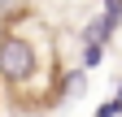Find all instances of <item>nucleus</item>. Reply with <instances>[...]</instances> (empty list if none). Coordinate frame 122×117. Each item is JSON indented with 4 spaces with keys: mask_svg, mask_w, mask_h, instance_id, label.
Instances as JSON below:
<instances>
[{
    "mask_svg": "<svg viewBox=\"0 0 122 117\" xmlns=\"http://www.w3.org/2000/svg\"><path fill=\"white\" fill-rule=\"evenodd\" d=\"M0 4H9V0H0Z\"/></svg>",
    "mask_w": 122,
    "mask_h": 117,
    "instance_id": "39448f33",
    "label": "nucleus"
},
{
    "mask_svg": "<svg viewBox=\"0 0 122 117\" xmlns=\"http://www.w3.org/2000/svg\"><path fill=\"white\" fill-rule=\"evenodd\" d=\"M105 61V43L100 39H83V69H96Z\"/></svg>",
    "mask_w": 122,
    "mask_h": 117,
    "instance_id": "f03ea898",
    "label": "nucleus"
},
{
    "mask_svg": "<svg viewBox=\"0 0 122 117\" xmlns=\"http://www.w3.org/2000/svg\"><path fill=\"white\" fill-rule=\"evenodd\" d=\"M35 65H39L35 43L18 31H5V39H0V78L9 87H26L35 78Z\"/></svg>",
    "mask_w": 122,
    "mask_h": 117,
    "instance_id": "f257e3e1",
    "label": "nucleus"
},
{
    "mask_svg": "<svg viewBox=\"0 0 122 117\" xmlns=\"http://www.w3.org/2000/svg\"><path fill=\"white\" fill-rule=\"evenodd\" d=\"M96 117H122V95H113V100H105V104L96 108Z\"/></svg>",
    "mask_w": 122,
    "mask_h": 117,
    "instance_id": "7ed1b4c3",
    "label": "nucleus"
},
{
    "mask_svg": "<svg viewBox=\"0 0 122 117\" xmlns=\"http://www.w3.org/2000/svg\"><path fill=\"white\" fill-rule=\"evenodd\" d=\"M118 95H122V82H118Z\"/></svg>",
    "mask_w": 122,
    "mask_h": 117,
    "instance_id": "20e7f679",
    "label": "nucleus"
}]
</instances>
